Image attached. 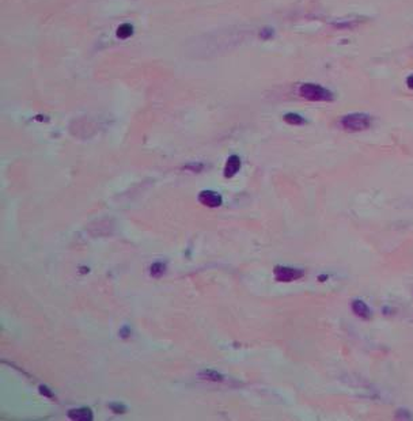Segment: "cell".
Instances as JSON below:
<instances>
[{"label": "cell", "mask_w": 413, "mask_h": 421, "mask_svg": "<svg viewBox=\"0 0 413 421\" xmlns=\"http://www.w3.org/2000/svg\"><path fill=\"white\" fill-rule=\"evenodd\" d=\"M299 95L311 102H332L334 99L331 90L316 83H303L299 87Z\"/></svg>", "instance_id": "obj_1"}, {"label": "cell", "mask_w": 413, "mask_h": 421, "mask_svg": "<svg viewBox=\"0 0 413 421\" xmlns=\"http://www.w3.org/2000/svg\"><path fill=\"white\" fill-rule=\"evenodd\" d=\"M340 124L347 132H362L371 126L372 118L365 113H349L340 120Z\"/></svg>", "instance_id": "obj_2"}, {"label": "cell", "mask_w": 413, "mask_h": 421, "mask_svg": "<svg viewBox=\"0 0 413 421\" xmlns=\"http://www.w3.org/2000/svg\"><path fill=\"white\" fill-rule=\"evenodd\" d=\"M273 275H275V279L280 283H291V281H295V280H299L304 276V272L302 269H296V268H292V266H276L273 269Z\"/></svg>", "instance_id": "obj_3"}, {"label": "cell", "mask_w": 413, "mask_h": 421, "mask_svg": "<svg viewBox=\"0 0 413 421\" xmlns=\"http://www.w3.org/2000/svg\"><path fill=\"white\" fill-rule=\"evenodd\" d=\"M199 201L208 208H218L223 204L222 194L215 190H203L199 194Z\"/></svg>", "instance_id": "obj_4"}, {"label": "cell", "mask_w": 413, "mask_h": 421, "mask_svg": "<svg viewBox=\"0 0 413 421\" xmlns=\"http://www.w3.org/2000/svg\"><path fill=\"white\" fill-rule=\"evenodd\" d=\"M351 309L353 311V314L358 315L359 318H362V319H370L372 317V311L368 307V304L363 302V300H360V299L352 300Z\"/></svg>", "instance_id": "obj_5"}, {"label": "cell", "mask_w": 413, "mask_h": 421, "mask_svg": "<svg viewBox=\"0 0 413 421\" xmlns=\"http://www.w3.org/2000/svg\"><path fill=\"white\" fill-rule=\"evenodd\" d=\"M239 169H241V159H239V156L231 155L227 159L226 166H224V177L226 178H233L235 174L239 172Z\"/></svg>", "instance_id": "obj_6"}, {"label": "cell", "mask_w": 413, "mask_h": 421, "mask_svg": "<svg viewBox=\"0 0 413 421\" xmlns=\"http://www.w3.org/2000/svg\"><path fill=\"white\" fill-rule=\"evenodd\" d=\"M68 417L71 420L75 421H91L93 417V412L89 407H76V409H71L68 412Z\"/></svg>", "instance_id": "obj_7"}, {"label": "cell", "mask_w": 413, "mask_h": 421, "mask_svg": "<svg viewBox=\"0 0 413 421\" xmlns=\"http://www.w3.org/2000/svg\"><path fill=\"white\" fill-rule=\"evenodd\" d=\"M133 34V26L131 23H123L117 29V37L120 40H127Z\"/></svg>", "instance_id": "obj_8"}, {"label": "cell", "mask_w": 413, "mask_h": 421, "mask_svg": "<svg viewBox=\"0 0 413 421\" xmlns=\"http://www.w3.org/2000/svg\"><path fill=\"white\" fill-rule=\"evenodd\" d=\"M283 120H284L287 124H291V125H304L306 123H307L302 116H299V114H296V113H287V114H284Z\"/></svg>", "instance_id": "obj_9"}, {"label": "cell", "mask_w": 413, "mask_h": 421, "mask_svg": "<svg viewBox=\"0 0 413 421\" xmlns=\"http://www.w3.org/2000/svg\"><path fill=\"white\" fill-rule=\"evenodd\" d=\"M165 272H166V264L160 263V261L154 263L151 265V268H150V273H151V276L155 277V279H159V277L163 276Z\"/></svg>", "instance_id": "obj_10"}, {"label": "cell", "mask_w": 413, "mask_h": 421, "mask_svg": "<svg viewBox=\"0 0 413 421\" xmlns=\"http://www.w3.org/2000/svg\"><path fill=\"white\" fill-rule=\"evenodd\" d=\"M201 376L208 380H212V382H222L223 380V375H221L215 370H206L204 373H201Z\"/></svg>", "instance_id": "obj_11"}, {"label": "cell", "mask_w": 413, "mask_h": 421, "mask_svg": "<svg viewBox=\"0 0 413 421\" xmlns=\"http://www.w3.org/2000/svg\"><path fill=\"white\" fill-rule=\"evenodd\" d=\"M111 409L113 410V413L116 414H124L128 410V407L125 406L124 404H121V402H113V404H111Z\"/></svg>", "instance_id": "obj_12"}, {"label": "cell", "mask_w": 413, "mask_h": 421, "mask_svg": "<svg viewBox=\"0 0 413 421\" xmlns=\"http://www.w3.org/2000/svg\"><path fill=\"white\" fill-rule=\"evenodd\" d=\"M260 37H261L262 40H268V38H270V37H273V30L269 28L262 29L261 33H260Z\"/></svg>", "instance_id": "obj_13"}, {"label": "cell", "mask_w": 413, "mask_h": 421, "mask_svg": "<svg viewBox=\"0 0 413 421\" xmlns=\"http://www.w3.org/2000/svg\"><path fill=\"white\" fill-rule=\"evenodd\" d=\"M38 390H40V393H41L42 395H45V397H48V398H55V394L52 393L47 386L41 385V386L38 387Z\"/></svg>", "instance_id": "obj_14"}, {"label": "cell", "mask_w": 413, "mask_h": 421, "mask_svg": "<svg viewBox=\"0 0 413 421\" xmlns=\"http://www.w3.org/2000/svg\"><path fill=\"white\" fill-rule=\"evenodd\" d=\"M185 169H188V170H193V172L199 173V172H201V170H203V165L199 166V167H197L196 165H188V166H185Z\"/></svg>", "instance_id": "obj_15"}, {"label": "cell", "mask_w": 413, "mask_h": 421, "mask_svg": "<svg viewBox=\"0 0 413 421\" xmlns=\"http://www.w3.org/2000/svg\"><path fill=\"white\" fill-rule=\"evenodd\" d=\"M406 86H408L411 90H413V74L406 78Z\"/></svg>", "instance_id": "obj_16"}, {"label": "cell", "mask_w": 413, "mask_h": 421, "mask_svg": "<svg viewBox=\"0 0 413 421\" xmlns=\"http://www.w3.org/2000/svg\"><path fill=\"white\" fill-rule=\"evenodd\" d=\"M129 331H131V330H129V327H128V326H125L124 329L120 331V334H121V336H123L124 339H127V337L129 336Z\"/></svg>", "instance_id": "obj_17"}, {"label": "cell", "mask_w": 413, "mask_h": 421, "mask_svg": "<svg viewBox=\"0 0 413 421\" xmlns=\"http://www.w3.org/2000/svg\"><path fill=\"white\" fill-rule=\"evenodd\" d=\"M326 279H328V276H326V275H325V276H318V280H319V281H325Z\"/></svg>", "instance_id": "obj_18"}]
</instances>
